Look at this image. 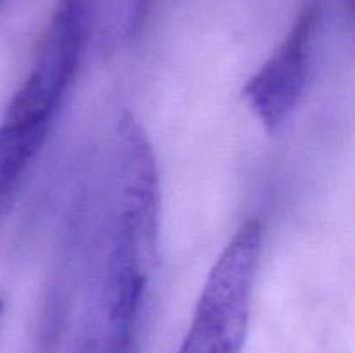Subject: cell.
Here are the masks:
<instances>
[{"label":"cell","instance_id":"obj_2","mask_svg":"<svg viewBox=\"0 0 355 353\" xmlns=\"http://www.w3.org/2000/svg\"><path fill=\"white\" fill-rule=\"evenodd\" d=\"M260 253L262 225L250 220L215 262L177 353H243Z\"/></svg>","mask_w":355,"mask_h":353},{"label":"cell","instance_id":"obj_4","mask_svg":"<svg viewBox=\"0 0 355 353\" xmlns=\"http://www.w3.org/2000/svg\"><path fill=\"white\" fill-rule=\"evenodd\" d=\"M2 308H3V305H2V300H0V317H2Z\"/></svg>","mask_w":355,"mask_h":353},{"label":"cell","instance_id":"obj_1","mask_svg":"<svg viewBox=\"0 0 355 353\" xmlns=\"http://www.w3.org/2000/svg\"><path fill=\"white\" fill-rule=\"evenodd\" d=\"M89 0H59L30 75L0 123V213L44 145L82 57Z\"/></svg>","mask_w":355,"mask_h":353},{"label":"cell","instance_id":"obj_3","mask_svg":"<svg viewBox=\"0 0 355 353\" xmlns=\"http://www.w3.org/2000/svg\"><path fill=\"white\" fill-rule=\"evenodd\" d=\"M321 19V2L312 0L298 14L279 48L243 90L246 102L269 132L277 130L288 120L307 87L312 42Z\"/></svg>","mask_w":355,"mask_h":353}]
</instances>
